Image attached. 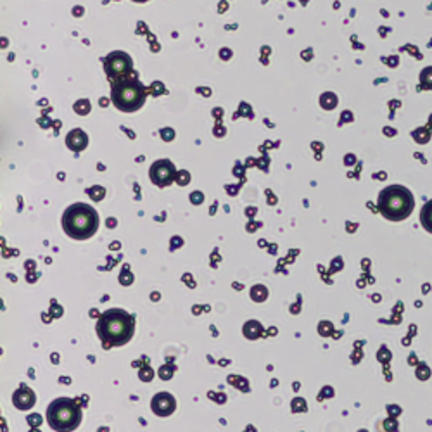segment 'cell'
<instances>
[{
  "label": "cell",
  "mask_w": 432,
  "mask_h": 432,
  "mask_svg": "<svg viewBox=\"0 0 432 432\" xmlns=\"http://www.w3.org/2000/svg\"><path fill=\"white\" fill-rule=\"evenodd\" d=\"M97 227H99V216L92 206L83 202L69 206L62 215V228L71 239H90L97 232Z\"/></svg>",
  "instance_id": "cell-2"
},
{
  "label": "cell",
  "mask_w": 432,
  "mask_h": 432,
  "mask_svg": "<svg viewBox=\"0 0 432 432\" xmlns=\"http://www.w3.org/2000/svg\"><path fill=\"white\" fill-rule=\"evenodd\" d=\"M244 330H246V335L249 339L259 337V334H261V325H259V323H256V322H249Z\"/></svg>",
  "instance_id": "cell-12"
},
{
  "label": "cell",
  "mask_w": 432,
  "mask_h": 432,
  "mask_svg": "<svg viewBox=\"0 0 432 432\" xmlns=\"http://www.w3.org/2000/svg\"><path fill=\"white\" fill-rule=\"evenodd\" d=\"M135 2H147V0H135Z\"/></svg>",
  "instance_id": "cell-13"
},
{
  "label": "cell",
  "mask_w": 432,
  "mask_h": 432,
  "mask_svg": "<svg viewBox=\"0 0 432 432\" xmlns=\"http://www.w3.org/2000/svg\"><path fill=\"white\" fill-rule=\"evenodd\" d=\"M420 220H422V225H424L429 232H432V201H429L427 204L422 208Z\"/></svg>",
  "instance_id": "cell-11"
},
{
  "label": "cell",
  "mask_w": 432,
  "mask_h": 432,
  "mask_svg": "<svg viewBox=\"0 0 432 432\" xmlns=\"http://www.w3.org/2000/svg\"><path fill=\"white\" fill-rule=\"evenodd\" d=\"M113 104L123 113H133L140 109L145 102V88L135 78H121L116 80L111 92Z\"/></svg>",
  "instance_id": "cell-5"
},
{
  "label": "cell",
  "mask_w": 432,
  "mask_h": 432,
  "mask_svg": "<svg viewBox=\"0 0 432 432\" xmlns=\"http://www.w3.org/2000/svg\"><path fill=\"white\" fill-rule=\"evenodd\" d=\"M66 142H68V147L73 149V151H83L88 144V137L87 133L81 132V130H71V132L68 133Z\"/></svg>",
  "instance_id": "cell-10"
},
{
  "label": "cell",
  "mask_w": 432,
  "mask_h": 432,
  "mask_svg": "<svg viewBox=\"0 0 432 432\" xmlns=\"http://www.w3.org/2000/svg\"><path fill=\"white\" fill-rule=\"evenodd\" d=\"M47 422L56 432H71L81 422V408L78 401L57 398L47 408Z\"/></svg>",
  "instance_id": "cell-4"
},
{
  "label": "cell",
  "mask_w": 432,
  "mask_h": 432,
  "mask_svg": "<svg viewBox=\"0 0 432 432\" xmlns=\"http://www.w3.org/2000/svg\"><path fill=\"white\" fill-rule=\"evenodd\" d=\"M379 209L391 221L405 220L413 211V197L405 187L391 185L380 192Z\"/></svg>",
  "instance_id": "cell-3"
},
{
  "label": "cell",
  "mask_w": 432,
  "mask_h": 432,
  "mask_svg": "<svg viewBox=\"0 0 432 432\" xmlns=\"http://www.w3.org/2000/svg\"><path fill=\"white\" fill-rule=\"evenodd\" d=\"M132 57L125 52H111L106 57V61H104L106 73L111 78H118V80H121L126 75H130L132 73Z\"/></svg>",
  "instance_id": "cell-6"
},
{
  "label": "cell",
  "mask_w": 432,
  "mask_h": 432,
  "mask_svg": "<svg viewBox=\"0 0 432 432\" xmlns=\"http://www.w3.org/2000/svg\"><path fill=\"white\" fill-rule=\"evenodd\" d=\"M12 401H14L16 408H19V410H30L31 406L35 405L37 398H35V393L30 389V387L21 386L14 393V396H12Z\"/></svg>",
  "instance_id": "cell-9"
},
{
  "label": "cell",
  "mask_w": 432,
  "mask_h": 432,
  "mask_svg": "<svg viewBox=\"0 0 432 432\" xmlns=\"http://www.w3.org/2000/svg\"><path fill=\"white\" fill-rule=\"evenodd\" d=\"M152 412H154L157 417H168V415H171L175 412V408H177V401H175V398L171 394H168V393H159V394H156L154 398H152Z\"/></svg>",
  "instance_id": "cell-8"
},
{
  "label": "cell",
  "mask_w": 432,
  "mask_h": 432,
  "mask_svg": "<svg viewBox=\"0 0 432 432\" xmlns=\"http://www.w3.org/2000/svg\"><path fill=\"white\" fill-rule=\"evenodd\" d=\"M135 332V320L123 310H107L97 322V334L107 346H123Z\"/></svg>",
  "instance_id": "cell-1"
},
{
  "label": "cell",
  "mask_w": 432,
  "mask_h": 432,
  "mask_svg": "<svg viewBox=\"0 0 432 432\" xmlns=\"http://www.w3.org/2000/svg\"><path fill=\"white\" fill-rule=\"evenodd\" d=\"M151 180L159 187L170 185L175 180V166L171 164V161L168 159L156 161L151 168Z\"/></svg>",
  "instance_id": "cell-7"
}]
</instances>
